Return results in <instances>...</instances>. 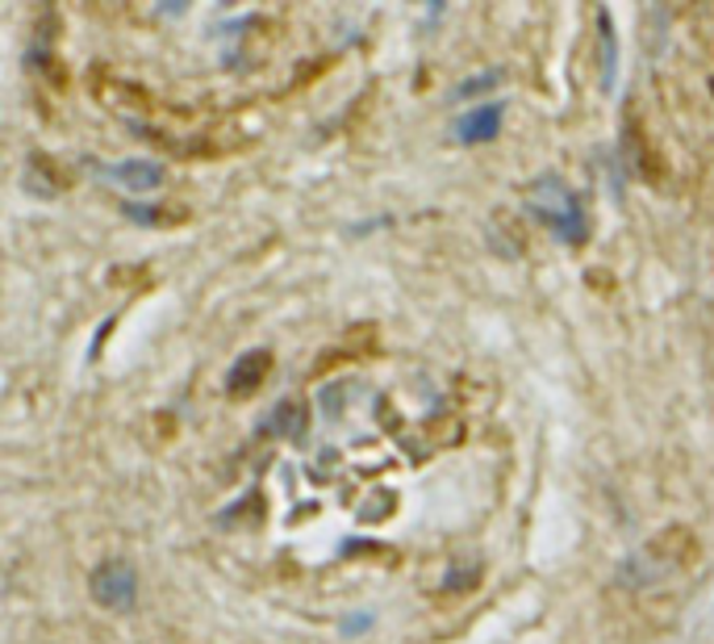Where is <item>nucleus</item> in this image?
Returning <instances> with one entry per match:
<instances>
[{
  "mask_svg": "<svg viewBox=\"0 0 714 644\" xmlns=\"http://www.w3.org/2000/svg\"><path fill=\"white\" fill-rule=\"evenodd\" d=\"M535 214L543 218L560 239H568V243L585 239L581 206H577V197L560 185V181H543V185H539V193H535Z\"/></svg>",
  "mask_w": 714,
  "mask_h": 644,
  "instance_id": "f257e3e1",
  "label": "nucleus"
},
{
  "mask_svg": "<svg viewBox=\"0 0 714 644\" xmlns=\"http://www.w3.org/2000/svg\"><path fill=\"white\" fill-rule=\"evenodd\" d=\"M134 594H138V578H134L130 565L109 561V565H101V569L92 573V598H97L101 607L126 611V607L134 603Z\"/></svg>",
  "mask_w": 714,
  "mask_h": 644,
  "instance_id": "f03ea898",
  "label": "nucleus"
},
{
  "mask_svg": "<svg viewBox=\"0 0 714 644\" xmlns=\"http://www.w3.org/2000/svg\"><path fill=\"white\" fill-rule=\"evenodd\" d=\"M267 369H272V351L267 348L247 351L235 369H230V398H251L264 385Z\"/></svg>",
  "mask_w": 714,
  "mask_h": 644,
  "instance_id": "7ed1b4c3",
  "label": "nucleus"
},
{
  "mask_svg": "<svg viewBox=\"0 0 714 644\" xmlns=\"http://www.w3.org/2000/svg\"><path fill=\"white\" fill-rule=\"evenodd\" d=\"M105 176L113 185L130 188V193H151V188L163 185V168L151 160H126V163H113L105 168Z\"/></svg>",
  "mask_w": 714,
  "mask_h": 644,
  "instance_id": "20e7f679",
  "label": "nucleus"
},
{
  "mask_svg": "<svg viewBox=\"0 0 714 644\" xmlns=\"http://www.w3.org/2000/svg\"><path fill=\"white\" fill-rule=\"evenodd\" d=\"M498 131H502V109L498 106H476L455 122V138H464V143H489Z\"/></svg>",
  "mask_w": 714,
  "mask_h": 644,
  "instance_id": "39448f33",
  "label": "nucleus"
}]
</instances>
